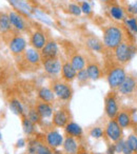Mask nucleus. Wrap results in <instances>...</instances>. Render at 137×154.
Returning a JSON list of instances; mask_svg holds the SVG:
<instances>
[{"label":"nucleus","instance_id":"obj_1","mask_svg":"<svg viewBox=\"0 0 137 154\" xmlns=\"http://www.w3.org/2000/svg\"><path fill=\"white\" fill-rule=\"evenodd\" d=\"M123 41V32L122 30L117 26H107L103 30V45L107 49H115L116 47L120 45Z\"/></svg>","mask_w":137,"mask_h":154},{"label":"nucleus","instance_id":"obj_2","mask_svg":"<svg viewBox=\"0 0 137 154\" xmlns=\"http://www.w3.org/2000/svg\"><path fill=\"white\" fill-rule=\"evenodd\" d=\"M135 52H136V49L133 45L122 41L118 47L114 49V55H115V59L117 60L118 63L124 64L129 60H131Z\"/></svg>","mask_w":137,"mask_h":154},{"label":"nucleus","instance_id":"obj_3","mask_svg":"<svg viewBox=\"0 0 137 154\" xmlns=\"http://www.w3.org/2000/svg\"><path fill=\"white\" fill-rule=\"evenodd\" d=\"M126 73L122 66H114L110 70L109 74H108V84L112 89H118L120 85L123 82V80L126 79Z\"/></svg>","mask_w":137,"mask_h":154},{"label":"nucleus","instance_id":"obj_4","mask_svg":"<svg viewBox=\"0 0 137 154\" xmlns=\"http://www.w3.org/2000/svg\"><path fill=\"white\" fill-rule=\"evenodd\" d=\"M8 45H9L11 53L14 55H21L28 49V42H26V38L19 34L13 35L8 42Z\"/></svg>","mask_w":137,"mask_h":154},{"label":"nucleus","instance_id":"obj_5","mask_svg":"<svg viewBox=\"0 0 137 154\" xmlns=\"http://www.w3.org/2000/svg\"><path fill=\"white\" fill-rule=\"evenodd\" d=\"M52 90L55 93V96H57L61 100H68V99H71L72 94H73V90H72L71 86L68 82H53Z\"/></svg>","mask_w":137,"mask_h":154},{"label":"nucleus","instance_id":"obj_6","mask_svg":"<svg viewBox=\"0 0 137 154\" xmlns=\"http://www.w3.org/2000/svg\"><path fill=\"white\" fill-rule=\"evenodd\" d=\"M105 134L112 143H117L122 137V128L119 126L116 119H110L105 127Z\"/></svg>","mask_w":137,"mask_h":154},{"label":"nucleus","instance_id":"obj_7","mask_svg":"<svg viewBox=\"0 0 137 154\" xmlns=\"http://www.w3.org/2000/svg\"><path fill=\"white\" fill-rule=\"evenodd\" d=\"M64 137L59 131L51 130L45 134V143L52 149H58L63 143Z\"/></svg>","mask_w":137,"mask_h":154},{"label":"nucleus","instance_id":"obj_8","mask_svg":"<svg viewBox=\"0 0 137 154\" xmlns=\"http://www.w3.org/2000/svg\"><path fill=\"white\" fill-rule=\"evenodd\" d=\"M42 66L44 71L49 75L55 76V75L59 74L61 72L62 63L57 57L56 58H49V59H43L42 60Z\"/></svg>","mask_w":137,"mask_h":154},{"label":"nucleus","instance_id":"obj_9","mask_svg":"<svg viewBox=\"0 0 137 154\" xmlns=\"http://www.w3.org/2000/svg\"><path fill=\"white\" fill-rule=\"evenodd\" d=\"M59 48L55 40H47L45 45L40 50L41 58L43 59H49V58H56L58 56Z\"/></svg>","mask_w":137,"mask_h":154},{"label":"nucleus","instance_id":"obj_10","mask_svg":"<svg viewBox=\"0 0 137 154\" xmlns=\"http://www.w3.org/2000/svg\"><path fill=\"white\" fill-rule=\"evenodd\" d=\"M29 154H53V149L47 145V143H42L40 141L34 140L29 143L28 147Z\"/></svg>","mask_w":137,"mask_h":154},{"label":"nucleus","instance_id":"obj_11","mask_svg":"<svg viewBox=\"0 0 137 154\" xmlns=\"http://www.w3.org/2000/svg\"><path fill=\"white\" fill-rule=\"evenodd\" d=\"M105 114L110 119H115L117 114L119 113L118 109L117 100L113 95H109L105 97Z\"/></svg>","mask_w":137,"mask_h":154},{"label":"nucleus","instance_id":"obj_12","mask_svg":"<svg viewBox=\"0 0 137 154\" xmlns=\"http://www.w3.org/2000/svg\"><path fill=\"white\" fill-rule=\"evenodd\" d=\"M9 18L10 21H11V24L15 30L19 31V32H23L28 29V24H26V21L19 13L15 11H11L9 13Z\"/></svg>","mask_w":137,"mask_h":154},{"label":"nucleus","instance_id":"obj_13","mask_svg":"<svg viewBox=\"0 0 137 154\" xmlns=\"http://www.w3.org/2000/svg\"><path fill=\"white\" fill-rule=\"evenodd\" d=\"M47 42V36H45V34L42 31H35L31 35L30 43L32 45V48H34V49L41 50Z\"/></svg>","mask_w":137,"mask_h":154},{"label":"nucleus","instance_id":"obj_14","mask_svg":"<svg viewBox=\"0 0 137 154\" xmlns=\"http://www.w3.org/2000/svg\"><path fill=\"white\" fill-rule=\"evenodd\" d=\"M68 119H70V116H68V111L64 109H60L54 112L52 122H53V125L55 127L64 128L66 126V124L68 122Z\"/></svg>","mask_w":137,"mask_h":154},{"label":"nucleus","instance_id":"obj_15","mask_svg":"<svg viewBox=\"0 0 137 154\" xmlns=\"http://www.w3.org/2000/svg\"><path fill=\"white\" fill-rule=\"evenodd\" d=\"M137 88V82L133 76H130V75H126V79L123 80L120 87L118 88V91H119L121 94L123 95H129L132 94Z\"/></svg>","mask_w":137,"mask_h":154},{"label":"nucleus","instance_id":"obj_16","mask_svg":"<svg viewBox=\"0 0 137 154\" xmlns=\"http://www.w3.org/2000/svg\"><path fill=\"white\" fill-rule=\"evenodd\" d=\"M77 76V71L73 68L70 61H65L62 63L61 68V77L65 82H71Z\"/></svg>","mask_w":137,"mask_h":154},{"label":"nucleus","instance_id":"obj_17","mask_svg":"<svg viewBox=\"0 0 137 154\" xmlns=\"http://www.w3.org/2000/svg\"><path fill=\"white\" fill-rule=\"evenodd\" d=\"M23 54H24V59L26 60V62L32 64V66H38L42 61L40 52H38V50L34 49V48H28L24 51Z\"/></svg>","mask_w":137,"mask_h":154},{"label":"nucleus","instance_id":"obj_18","mask_svg":"<svg viewBox=\"0 0 137 154\" xmlns=\"http://www.w3.org/2000/svg\"><path fill=\"white\" fill-rule=\"evenodd\" d=\"M62 148L63 151L66 154H78L79 152V145L78 141L76 140L75 137L72 136H66L62 143Z\"/></svg>","mask_w":137,"mask_h":154},{"label":"nucleus","instance_id":"obj_19","mask_svg":"<svg viewBox=\"0 0 137 154\" xmlns=\"http://www.w3.org/2000/svg\"><path fill=\"white\" fill-rule=\"evenodd\" d=\"M64 131H65V134L68 136L75 137V138H79L84 134V130L81 127L74 122H68L66 126L64 127Z\"/></svg>","mask_w":137,"mask_h":154},{"label":"nucleus","instance_id":"obj_20","mask_svg":"<svg viewBox=\"0 0 137 154\" xmlns=\"http://www.w3.org/2000/svg\"><path fill=\"white\" fill-rule=\"evenodd\" d=\"M35 109L37 110L39 115L41 116V118H50V117H52L54 114L53 108H52L51 103H43V101L37 103Z\"/></svg>","mask_w":137,"mask_h":154},{"label":"nucleus","instance_id":"obj_21","mask_svg":"<svg viewBox=\"0 0 137 154\" xmlns=\"http://www.w3.org/2000/svg\"><path fill=\"white\" fill-rule=\"evenodd\" d=\"M38 98L43 103H51L55 100V93L53 92V90L47 87H42L39 89L38 91Z\"/></svg>","mask_w":137,"mask_h":154},{"label":"nucleus","instance_id":"obj_22","mask_svg":"<svg viewBox=\"0 0 137 154\" xmlns=\"http://www.w3.org/2000/svg\"><path fill=\"white\" fill-rule=\"evenodd\" d=\"M87 73L89 75V78L93 82H96L98 80L99 78L101 77V70H100V66H98L97 63L95 62H91L87 66Z\"/></svg>","mask_w":137,"mask_h":154},{"label":"nucleus","instance_id":"obj_23","mask_svg":"<svg viewBox=\"0 0 137 154\" xmlns=\"http://www.w3.org/2000/svg\"><path fill=\"white\" fill-rule=\"evenodd\" d=\"M86 45L90 50H92V51H94V52H97V53H101V52L103 51V48H105L103 42H101L98 38H96V37H94V36L88 37L86 40Z\"/></svg>","mask_w":137,"mask_h":154},{"label":"nucleus","instance_id":"obj_24","mask_svg":"<svg viewBox=\"0 0 137 154\" xmlns=\"http://www.w3.org/2000/svg\"><path fill=\"white\" fill-rule=\"evenodd\" d=\"M12 28L13 26L10 21L9 14L0 12V33H2V34L10 33L12 31Z\"/></svg>","mask_w":137,"mask_h":154},{"label":"nucleus","instance_id":"obj_25","mask_svg":"<svg viewBox=\"0 0 137 154\" xmlns=\"http://www.w3.org/2000/svg\"><path fill=\"white\" fill-rule=\"evenodd\" d=\"M70 62L71 64L73 66V68L75 69L76 71H80V70H84L86 69V66H87V62H86V58L84 57L82 55L80 54H74L73 56L71 57L70 59Z\"/></svg>","mask_w":137,"mask_h":154},{"label":"nucleus","instance_id":"obj_26","mask_svg":"<svg viewBox=\"0 0 137 154\" xmlns=\"http://www.w3.org/2000/svg\"><path fill=\"white\" fill-rule=\"evenodd\" d=\"M116 120L119 124V126L121 127L122 129H126L128 127H130L131 122H132V118H131V115L126 111H121L117 114L116 116Z\"/></svg>","mask_w":137,"mask_h":154},{"label":"nucleus","instance_id":"obj_27","mask_svg":"<svg viewBox=\"0 0 137 154\" xmlns=\"http://www.w3.org/2000/svg\"><path fill=\"white\" fill-rule=\"evenodd\" d=\"M110 15L115 20H124V11L119 5H112L110 7Z\"/></svg>","mask_w":137,"mask_h":154},{"label":"nucleus","instance_id":"obj_28","mask_svg":"<svg viewBox=\"0 0 137 154\" xmlns=\"http://www.w3.org/2000/svg\"><path fill=\"white\" fill-rule=\"evenodd\" d=\"M10 109L18 116H23L24 114V110H23V107H22L21 103H20L18 99L14 98V99H11L10 100Z\"/></svg>","mask_w":137,"mask_h":154},{"label":"nucleus","instance_id":"obj_29","mask_svg":"<svg viewBox=\"0 0 137 154\" xmlns=\"http://www.w3.org/2000/svg\"><path fill=\"white\" fill-rule=\"evenodd\" d=\"M35 126L36 125L33 122H31L26 116L22 117V129H23V132L26 135H32L35 132Z\"/></svg>","mask_w":137,"mask_h":154},{"label":"nucleus","instance_id":"obj_30","mask_svg":"<svg viewBox=\"0 0 137 154\" xmlns=\"http://www.w3.org/2000/svg\"><path fill=\"white\" fill-rule=\"evenodd\" d=\"M26 117L29 118V119L31 120V122H33L35 125H38L41 122V116L39 115V113L37 112L36 109H30L28 112V115H26Z\"/></svg>","mask_w":137,"mask_h":154},{"label":"nucleus","instance_id":"obj_31","mask_svg":"<svg viewBox=\"0 0 137 154\" xmlns=\"http://www.w3.org/2000/svg\"><path fill=\"white\" fill-rule=\"evenodd\" d=\"M124 23L131 32L137 33V19L135 17H130L124 19Z\"/></svg>","mask_w":137,"mask_h":154},{"label":"nucleus","instance_id":"obj_32","mask_svg":"<svg viewBox=\"0 0 137 154\" xmlns=\"http://www.w3.org/2000/svg\"><path fill=\"white\" fill-rule=\"evenodd\" d=\"M68 12L74 16H80L82 13L80 5H76V3H70V5H68Z\"/></svg>","mask_w":137,"mask_h":154},{"label":"nucleus","instance_id":"obj_33","mask_svg":"<svg viewBox=\"0 0 137 154\" xmlns=\"http://www.w3.org/2000/svg\"><path fill=\"white\" fill-rule=\"evenodd\" d=\"M126 141L129 143V146L132 148L133 152H134V153H137V136L135 134L129 135Z\"/></svg>","mask_w":137,"mask_h":154},{"label":"nucleus","instance_id":"obj_34","mask_svg":"<svg viewBox=\"0 0 137 154\" xmlns=\"http://www.w3.org/2000/svg\"><path fill=\"white\" fill-rule=\"evenodd\" d=\"M103 134H105V132H103V130L100 127H94L90 131V136H92L93 138H96V139L101 138L103 136Z\"/></svg>","mask_w":137,"mask_h":154},{"label":"nucleus","instance_id":"obj_35","mask_svg":"<svg viewBox=\"0 0 137 154\" xmlns=\"http://www.w3.org/2000/svg\"><path fill=\"white\" fill-rule=\"evenodd\" d=\"M76 78H77L78 82H81V84H84V82H87L89 79H90V78H89V75H88V73H87V70H86V69L78 71Z\"/></svg>","mask_w":137,"mask_h":154},{"label":"nucleus","instance_id":"obj_36","mask_svg":"<svg viewBox=\"0 0 137 154\" xmlns=\"http://www.w3.org/2000/svg\"><path fill=\"white\" fill-rule=\"evenodd\" d=\"M80 8H81L82 13L86 14V15H91L92 14V7H91V5L88 1H82L80 3Z\"/></svg>","mask_w":137,"mask_h":154},{"label":"nucleus","instance_id":"obj_37","mask_svg":"<svg viewBox=\"0 0 137 154\" xmlns=\"http://www.w3.org/2000/svg\"><path fill=\"white\" fill-rule=\"evenodd\" d=\"M126 12L131 15H137V0L126 7Z\"/></svg>","mask_w":137,"mask_h":154},{"label":"nucleus","instance_id":"obj_38","mask_svg":"<svg viewBox=\"0 0 137 154\" xmlns=\"http://www.w3.org/2000/svg\"><path fill=\"white\" fill-rule=\"evenodd\" d=\"M121 152L123 154H133V153H134V152H133V150H132V148H131L130 146H129V143H126V141H124Z\"/></svg>","mask_w":137,"mask_h":154},{"label":"nucleus","instance_id":"obj_39","mask_svg":"<svg viewBox=\"0 0 137 154\" xmlns=\"http://www.w3.org/2000/svg\"><path fill=\"white\" fill-rule=\"evenodd\" d=\"M123 143L124 141L122 140V138L120 140H118L115 145V150H116V153H120L122 151V147H123Z\"/></svg>","mask_w":137,"mask_h":154},{"label":"nucleus","instance_id":"obj_40","mask_svg":"<svg viewBox=\"0 0 137 154\" xmlns=\"http://www.w3.org/2000/svg\"><path fill=\"white\" fill-rule=\"evenodd\" d=\"M116 153V150H115V145H111L108 147L107 150V154H115Z\"/></svg>","mask_w":137,"mask_h":154},{"label":"nucleus","instance_id":"obj_41","mask_svg":"<svg viewBox=\"0 0 137 154\" xmlns=\"http://www.w3.org/2000/svg\"><path fill=\"white\" fill-rule=\"evenodd\" d=\"M24 143H26V141H24L23 139H20V140L17 141V147H23Z\"/></svg>","mask_w":137,"mask_h":154},{"label":"nucleus","instance_id":"obj_42","mask_svg":"<svg viewBox=\"0 0 137 154\" xmlns=\"http://www.w3.org/2000/svg\"><path fill=\"white\" fill-rule=\"evenodd\" d=\"M53 154H63V152L58 149H53Z\"/></svg>","mask_w":137,"mask_h":154},{"label":"nucleus","instance_id":"obj_43","mask_svg":"<svg viewBox=\"0 0 137 154\" xmlns=\"http://www.w3.org/2000/svg\"><path fill=\"white\" fill-rule=\"evenodd\" d=\"M78 154H91V153H89L87 151H82V152H78Z\"/></svg>","mask_w":137,"mask_h":154},{"label":"nucleus","instance_id":"obj_44","mask_svg":"<svg viewBox=\"0 0 137 154\" xmlns=\"http://www.w3.org/2000/svg\"><path fill=\"white\" fill-rule=\"evenodd\" d=\"M101 2H105V3H108L110 1V0H100Z\"/></svg>","mask_w":137,"mask_h":154},{"label":"nucleus","instance_id":"obj_45","mask_svg":"<svg viewBox=\"0 0 137 154\" xmlns=\"http://www.w3.org/2000/svg\"><path fill=\"white\" fill-rule=\"evenodd\" d=\"M1 139H2V133H1V131H0V141H1Z\"/></svg>","mask_w":137,"mask_h":154},{"label":"nucleus","instance_id":"obj_46","mask_svg":"<svg viewBox=\"0 0 137 154\" xmlns=\"http://www.w3.org/2000/svg\"><path fill=\"white\" fill-rule=\"evenodd\" d=\"M94 154H103V153H94Z\"/></svg>","mask_w":137,"mask_h":154},{"label":"nucleus","instance_id":"obj_47","mask_svg":"<svg viewBox=\"0 0 137 154\" xmlns=\"http://www.w3.org/2000/svg\"><path fill=\"white\" fill-rule=\"evenodd\" d=\"M136 52H137V48H136Z\"/></svg>","mask_w":137,"mask_h":154}]
</instances>
